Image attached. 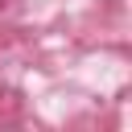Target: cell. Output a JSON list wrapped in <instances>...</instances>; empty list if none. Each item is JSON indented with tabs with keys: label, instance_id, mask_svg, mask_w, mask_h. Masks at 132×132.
I'll list each match as a JSON object with an SVG mask.
<instances>
[]
</instances>
